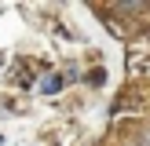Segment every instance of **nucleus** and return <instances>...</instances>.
Returning a JSON list of instances; mask_svg holds the SVG:
<instances>
[{"label":"nucleus","mask_w":150,"mask_h":146,"mask_svg":"<svg viewBox=\"0 0 150 146\" xmlns=\"http://www.w3.org/2000/svg\"><path fill=\"white\" fill-rule=\"evenodd\" d=\"M0 146H4V139H0Z\"/></svg>","instance_id":"nucleus-2"},{"label":"nucleus","mask_w":150,"mask_h":146,"mask_svg":"<svg viewBox=\"0 0 150 146\" xmlns=\"http://www.w3.org/2000/svg\"><path fill=\"white\" fill-rule=\"evenodd\" d=\"M59 88H62V80H59V77H48V80H40V91H59Z\"/></svg>","instance_id":"nucleus-1"}]
</instances>
